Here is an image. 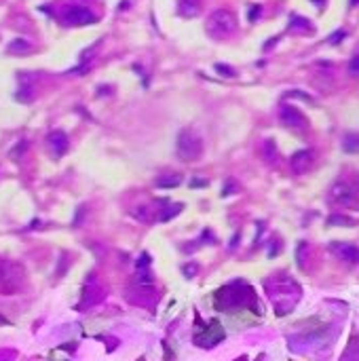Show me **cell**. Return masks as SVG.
Returning a JSON list of instances; mask_svg holds the SVG:
<instances>
[{
	"instance_id": "1",
	"label": "cell",
	"mask_w": 359,
	"mask_h": 361,
	"mask_svg": "<svg viewBox=\"0 0 359 361\" xmlns=\"http://www.w3.org/2000/svg\"><path fill=\"white\" fill-rule=\"evenodd\" d=\"M205 28L213 38H224V36H231L233 32H237V17L229 9H215L207 17Z\"/></svg>"
},
{
	"instance_id": "2",
	"label": "cell",
	"mask_w": 359,
	"mask_h": 361,
	"mask_svg": "<svg viewBox=\"0 0 359 361\" xmlns=\"http://www.w3.org/2000/svg\"><path fill=\"white\" fill-rule=\"evenodd\" d=\"M177 154L186 161H193L201 154V140L193 131H182L177 136Z\"/></svg>"
},
{
	"instance_id": "3",
	"label": "cell",
	"mask_w": 359,
	"mask_h": 361,
	"mask_svg": "<svg viewBox=\"0 0 359 361\" xmlns=\"http://www.w3.org/2000/svg\"><path fill=\"white\" fill-rule=\"evenodd\" d=\"M330 201L336 203V205H353V203L357 201V192L351 184L336 182L330 188Z\"/></svg>"
},
{
	"instance_id": "4",
	"label": "cell",
	"mask_w": 359,
	"mask_h": 361,
	"mask_svg": "<svg viewBox=\"0 0 359 361\" xmlns=\"http://www.w3.org/2000/svg\"><path fill=\"white\" fill-rule=\"evenodd\" d=\"M66 21L70 26H87V23L98 21V17H95V13L89 11L87 7H70L66 11Z\"/></svg>"
},
{
	"instance_id": "5",
	"label": "cell",
	"mask_w": 359,
	"mask_h": 361,
	"mask_svg": "<svg viewBox=\"0 0 359 361\" xmlns=\"http://www.w3.org/2000/svg\"><path fill=\"white\" fill-rule=\"evenodd\" d=\"M290 163H292V169H294L296 173H306L310 167H313V163H315V152L308 150V148L298 150V152L292 156Z\"/></svg>"
},
{
	"instance_id": "6",
	"label": "cell",
	"mask_w": 359,
	"mask_h": 361,
	"mask_svg": "<svg viewBox=\"0 0 359 361\" xmlns=\"http://www.w3.org/2000/svg\"><path fill=\"white\" fill-rule=\"evenodd\" d=\"M279 120H281L285 127H292V129L304 127V116H302V112L296 110V108H292V106H283V108H281V110H279Z\"/></svg>"
},
{
	"instance_id": "7",
	"label": "cell",
	"mask_w": 359,
	"mask_h": 361,
	"mask_svg": "<svg viewBox=\"0 0 359 361\" xmlns=\"http://www.w3.org/2000/svg\"><path fill=\"white\" fill-rule=\"evenodd\" d=\"M330 249L336 254L338 258L346 260V262H357L359 260V249L355 245H349V243H332Z\"/></svg>"
},
{
	"instance_id": "8",
	"label": "cell",
	"mask_w": 359,
	"mask_h": 361,
	"mask_svg": "<svg viewBox=\"0 0 359 361\" xmlns=\"http://www.w3.org/2000/svg\"><path fill=\"white\" fill-rule=\"evenodd\" d=\"M49 144H51V150L55 152V156H59L68 148V138H66L64 131H53V133L49 136Z\"/></svg>"
},
{
	"instance_id": "9",
	"label": "cell",
	"mask_w": 359,
	"mask_h": 361,
	"mask_svg": "<svg viewBox=\"0 0 359 361\" xmlns=\"http://www.w3.org/2000/svg\"><path fill=\"white\" fill-rule=\"evenodd\" d=\"M199 3L197 0H180L177 3V13L182 17H197L199 15Z\"/></svg>"
},
{
	"instance_id": "10",
	"label": "cell",
	"mask_w": 359,
	"mask_h": 361,
	"mask_svg": "<svg viewBox=\"0 0 359 361\" xmlns=\"http://www.w3.org/2000/svg\"><path fill=\"white\" fill-rule=\"evenodd\" d=\"M7 49H9V53H13V55H28L32 51V44L26 38H15V40L9 42Z\"/></svg>"
},
{
	"instance_id": "11",
	"label": "cell",
	"mask_w": 359,
	"mask_h": 361,
	"mask_svg": "<svg viewBox=\"0 0 359 361\" xmlns=\"http://www.w3.org/2000/svg\"><path fill=\"white\" fill-rule=\"evenodd\" d=\"M342 146H344L346 152H359V136L357 133H349L344 138Z\"/></svg>"
},
{
	"instance_id": "12",
	"label": "cell",
	"mask_w": 359,
	"mask_h": 361,
	"mask_svg": "<svg viewBox=\"0 0 359 361\" xmlns=\"http://www.w3.org/2000/svg\"><path fill=\"white\" fill-rule=\"evenodd\" d=\"M306 251H308V245H306V241H302L296 249V258H298V262H300V266H304V262H306Z\"/></svg>"
},
{
	"instance_id": "13",
	"label": "cell",
	"mask_w": 359,
	"mask_h": 361,
	"mask_svg": "<svg viewBox=\"0 0 359 361\" xmlns=\"http://www.w3.org/2000/svg\"><path fill=\"white\" fill-rule=\"evenodd\" d=\"M328 224H330V226H336V224H340V226H349L351 222H349V218H344V215H330V218H328Z\"/></svg>"
},
{
	"instance_id": "14",
	"label": "cell",
	"mask_w": 359,
	"mask_h": 361,
	"mask_svg": "<svg viewBox=\"0 0 359 361\" xmlns=\"http://www.w3.org/2000/svg\"><path fill=\"white\" fill-rule=\"evenodd\" d=\"M285 98H298V100H304V102H313V98H310L308 93H304V91H287L285 93Z\"/></svg>"
},
{
	"instance_id": "15",
	"label": "cell",
	"mask_w": 359,
	"mask_h": 361,
	"mask_svg": "<svg viewBox=\"0 0 359 361\" xmlns=\"http://www.w3.org/2000/svg\"><path fill=\"white\" fill-rule=\"evenodd\" d=\"M215 72H218V74H222V76H235V74H237L233 68H226V64H215Z\"/></svg>"
},
{
	"instance_id": "16",
	"label": "cell",
	"mask_w": 359,
	"mask_h": 361,
	"mask_svg": "<svg viewBox=\"0 0 359 361\" xmlns=\"http://www.w3.org/2000/svg\"><path fill=\"white\" fill-rule=\"evenodd\" d=\"M349 72L351 74H359V55H355L349 62Z\"/></svg>"
},
{
	"instance_id": "17",
	"label": "cell",
	"mask_w": 359,
	"mask_h": 361,
	"mask_svg": "<svg viewBox=\"0 0 359 361\" xmlns=\"http://www.w3.org/2000/svg\"><path fill=\"white\" fill-rule=\"evenodd\" d=\"M258 13H260V7H251V11H249V21H256V19H258Z\"/></svg>"
},
{
	"instance_id": "18",
	"label": "cell",
	"mask_w": 359,
	"mask_h": 361,
	"mask_svg": "<svg viewBox=\"0 0 359 361\" xmlns=\"http://www.w3.org/2000/svg\"><path fill=\"white\" fill-rule=\"evenodd\" d=\"M342 36H344V32H342V30H338V34H336V36H330L328 40H330V42H338V40L342 38Z\"/></svg>"
}]
</instances>
